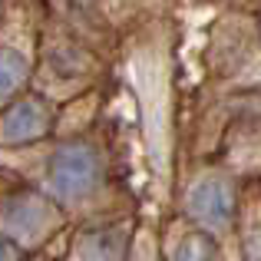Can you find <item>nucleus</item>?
<instances>
[{
    "instance_id": "nucleus-1",
    "label": "nucleus",
    "mask_w": 261,
    "mask_h": 261,
    "mask_svg": "<svg viewBox=\"0 0 261 261\" xmlns=\"http://www.w3.org/2000/svg\"><path fill=\"white\" fill-rule=\"evenodd\" d=\"M43 192L63 212L99 205L109 192V159L89 136H63L43 162Z\"/></svg>"
},
{
    "instance_id": "nucleus-2",
    "label": "nucleus",
    "mask_w": 261,
    "mask_h": 261,
    "mask_svg": "<svg viewBox=\"0 0 261 261\" xmlns=\"http://www.w3.org/2000/svg\"><path fill=\"white\" fill-rule=\"evenodd\" d=\"M66 222V212L33 185L0 192V235L10 238L20 251L46 245Z\"/></svg>"
},
{
    "instance_id": "nucleus-3",
    "label": "nucleus",
    "mask_w": 261,
    "mask_h": 261,
    "mask_svg": "<svg viewBox=\"0 0 261 261\" xmlns=\"http://www.w3.org/2000/svg\"><path fill=\"white\" fill-rule=\"evenodd\" d=\"M182 215L192 228L205 231L218 242L235 228L238 218V189L225 172H202L182 192Z\"/></svg>"
},
{
    "instance_id": "nucleus-4",
    "label": "nucleus",
    "mask_w": 261,
    "mask_h": 261,
    "mask_svg": "<svg viewBox=\"0 0 261 261\" xmlns=\"http://www.w3.org/2000/svg\"><path fill=\"white\" fill-rule=\"evenodd\" d=\"M57 133V109L43 93H23L0 113V149H23Z\"/></svg>"
},
{
    "instance_id": "nucleus-5",
    "label": "nucleus",
    "mask_w": 261,
    "mask_h": 261,
    "mask_svg": "<svg viewBox=\"0 0 261 261\" xmlns=\"http://www.w3.org/2000/svg\"><path fill=\"white\" fill-rule=\"evenodd\" d=\"M133 218H109L80 228L70 245V261H129L136 245Z\"/></svg>"
},
{
    "instance_id": "nucleus-6",
    "label": "nucleus",
    "mask_w": 261,
    "mask_h": 261,
    "mask_svg": "<svg viewBox=\"0 0 261 261\" xmlns=\"http://www.w3.org/2000/svg\"><path fill=\"white\" fill-rule=\"evenodd\" d=\"M33 60L23 46L13 43H0V113L10 106L13 99H20L23 93H30L33 83Z\"/></svg>"
},
{
    "instance_id": "nucleus-7",
    "label": "nucleus",
    "mask_w": 261,
    "mask_h": 261,
    "mask_svg": "<svg viewBox=\"0 0 261 261\" xmlns=\"http://www.w3.org/2000/svg\"><path fill=\"white\" fill-rule=\"evenodd\" d=\"M166 261H225V255L212 235L189 225L166 242Z\"/></svg>"
},
{
    "instance_id": "nucleus-8",
    "label": "nucleus",
    "mask_w": 261,
    "mask_h": 261,
    "mask_svg": "<svg viewBox=\"0 0 261 261\" xmlns=\"http://www.w3.org/2000/svg\"><path fill=\"white\" fill-rule=\"evenodd\" d=\"M245 255L251 261H261V222H251L248 225V235H245Z\"/></svg>"
},
{
    "instance_id": "nucleus-9",
    "label": "nucleus",
    "mask_w": 261,
    "mask_h": 261,
    "mask_svg": "<svg viewBox=\"0 0 261 261\" xmlns=\"http://www.w3.org/2000/svg\"><path fill=\"white\" fill-rule=\"evenodd\" d=\"M0 261H23V251L4 235H0Z\"/></svg>"
},
{
    "instance_id": "nucleus-10",
    "label": "nucleus",
    "mask_w": 261,
    "mask_h": 261,
    "mask_svg": "<svg viewBox=\"0 0 261 261\" xmlns=\"http://www.w3.org/2000/svg\"><path fill=\"white\" fill-rule=\"evenodd\" d=\"M99 4H109V0H99Z\"/></svg>"
}]
</instances>
